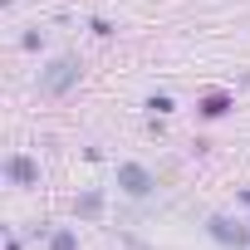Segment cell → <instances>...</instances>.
Here are the masks:
<instances>
[{"mask_svg": "<svg viewBox=\"0 0 250 250\" xmlns=\"http://www.w3.org/2000/svg\"><path fill=\"white\" fill-rule=\"evenodd\" d=\"M226 108H230V98H226V93H211V98H201V113H206V118H221Z\"/></svg>", "mask_w": 250, "mask_h": 250, "instance_id": "5", "label": "cell"}, {"mask_svg": "<svg viewBox=\"0 0 250 250\" xmlns=\"http://www.w3.org/2000/svg\"><path fill=\"white\" fill-rule=\"evenodd\" d=\"M74 79H79V59H54L49 69H44V79H40V88L44 93H64V88H74Z\"/></svg>", "mask_w": 250, "mask_h": 250, "instance_id": "1", "label": "cell"}, {"mask_svg": "<svg viewBox=\"0 0 250 250\" xmlns=\"http://www.w3.org/2000/svg\"><path fill=\"white\" fill-rule=\"evenodd\" d=\"M98 211H103V196H98V191L79 196V216H98Z\"/></svg>", "mask_w": 250, "mask_h": 250, "instance_id": "6", "label": "cell"}, {"mask_svg": "<svg viewBox=\"0 0 250 250\" xmlns=\"http://www.w3.org/2000/svg\"><path fill=\"white\" fill-rule=\"evenodd\" d=\"M5 172H10V182H20V187H35V182H40V167H35L30 157H10Z\"/></svg>", "mask_w": 250, "mask_h": 250, "instance_id": "4", "label": "cell"}, {"mask_svg": "<svg viewBox=\"0 0 250 250\" xmlns=\"http://www.w3.org/2000/svg\"><path fill=\"white\" fill-rule=\"evenodd\" d=\"M49 250H79L74 230H54V235H49Z\"/></svg>", "mask_w": 250, "mask_h": 250, "instance_id": "7", "label": "cell"}, {"mask_svg": "<svg viewBox=\"0 0 250 250\" xmlns=\"http://www.w3.org/2000/svg\"><path fill=\"white\" fill-rule=\"evenodd\" d=\"M240 201H245V206H250V187H245V191H240Z\"/></svg>", "mask_w": 250, "mask_h": 250, "instance_id": "9", "label": "cell"}, {"mask_svg": "<svg viewBox=\"0 0 250 250\" xmlns=\"http://www.w3.org/2000/svg\"><path fill=\"white\" fill-rule=\"evenodd\" d=\"M206 230H211L221 245H250V226H230L226 216H211V221H206Z\"/></svg>", "mask_w": 250, "mask_h": 250, "instance_id": "3", "label": "cell"}, {"mask_svg": "<svg viewBox=\"0 0 250 250\" xmlns=\"http://www.w3.org/2000/svg\"><path fill=\"white\" fill-rule=\"evenodd\" d=\"M118 187L128 191V196H147L157 182H152V172H147V167H138V162H118Z\"/></svg>", "mask_w": 250, "mask_h": 250, "instance_id": "2", "label": "cell"}, {"mask_svg": "<svg viewBox=\"0 0 250 250\" xmlns=\"http://www.w3.org/2000/svg\"><path fill=\"white\" fill-rule=\"evenodd\" d=\"M147 108H152V113H172V108H177V103H172V98H167V93H152V98H147Z\"/></svg>", "mask_w": 250, "mask_h": 250, "instance_id": "8", "label": "cell"}]
</instances>
